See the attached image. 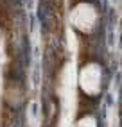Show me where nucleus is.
Masks as SVG:
<instances>
[{
    "label": "nucleus",
    "instance_id": "nucleus-1",
    "mask_svg": "<svg viewBox=\"0 0 122 127\" xmlns=\"http://www.w3.org/2000/svg\"><path fill=\"white\" fill-rule=\"evenodd\" d=\"M68 25L81 34H92L99 25V9L92 2H77L68 13Z\"/></svg>",
    "mask_w": 122,
    "mask_h": 127
},
{
    "label": "nucleus",
    "instance_id": "nucleus-2",
    "mask_svg": "<svg viewBox=\"0 0 122 127\" xmlns=\"http://www.w3.org/2000/svg\"><path fill=\"white\" fill-rule=\"evenodd\" d=\"M77 84H79V90L86 97H99L104 86L102 66L95 61L84 63L79 70V75H77Z\"/></svg>",
    "mask_w": 122,
    "mask_h": 127
},
{
    "label": "nucleus",
    "instance_id": "nucleus-3",
    "mask_svg": "<svg viewBox=\"0 0 122 127\" xmlns=\"http://www.w3.org/2000/svg\"><path fill=\"white\" fill-rule=\"evenodd\" d=\"M4 98L11 107H18L22 104V100H23V91L16 82H11L9 86L5 88V97Z\"/></svg>",
    "mask_w": 122,
    "mask_h": 127
},
{
    "label": "nucleus",
    "instance_id": "nucleus-4",
    "mask_svg": "<svg viewBox=\"0 0 122 127\" xmlns=\"http://www.w3.org/2000/svg\"><path fill=\"white\" fill-rule=\"evenodd\" d=\"M75 127H99V124H97L93 115H84V116H81L79 120H77Z\"/></svg>",
    "mask_w": 122,
    "mask_h": 127
},
{
    "label": "nucleus",
    "instance_id": "nucleus-5",
    "mask_svg": "<svg viewBox=\"0 0 122 127\" xmlns=\"http://www.w3.org/2000/svg\"><path fill=\"white\" fill-rule=\"evenodd\" d=\"M0 32H2V29H0Z\"/></svg>",
    "mask_w": 122,
    "mask_h": 127
}]
</instances>
